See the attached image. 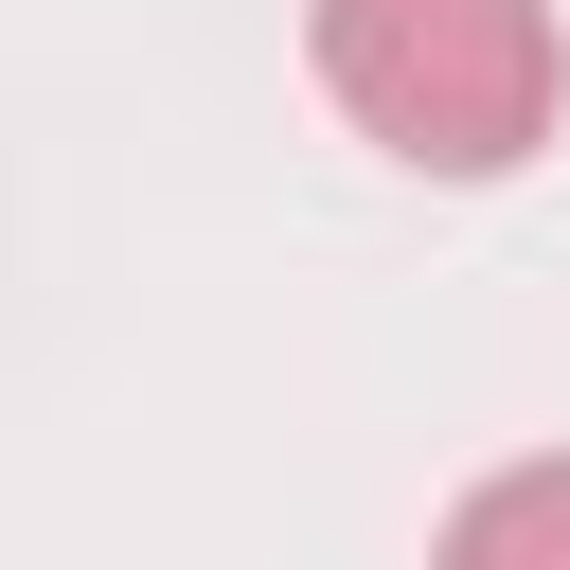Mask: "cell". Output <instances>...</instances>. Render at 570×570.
Wrapping results in <instances>:
<instances>
[{
	"mask_svg": "<svg viewBox=\"0 0 570 570\" xmlns=\"http://www.w3.org/2000/svg\"><path fill=\"white\" fill-rule=\"evenodd\" d=\"M303 53H321V107L410 178H517L570 125L552 0H303Z\"/></svg>",
	"mask_w": 570,
	"mask_h": 570,
	"instance_id": "1",
	"label": "cell"
},
{
	"mask_svg": "<svg viewBox=\"0 0 570 570\" xmlns=\"http://www.w3.org/2000/svg\"><path fill=\"white\" fill-rule=\"evenodd\" d=\"M428 570H570V445H517V463H481V481L445 499Z\"/></svg>",
	"mask_w": 570,
	"mask_h": 570,
	"instance_id": "2",
	"label": "cell"
}]
</instances>
